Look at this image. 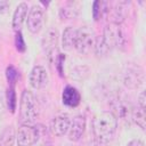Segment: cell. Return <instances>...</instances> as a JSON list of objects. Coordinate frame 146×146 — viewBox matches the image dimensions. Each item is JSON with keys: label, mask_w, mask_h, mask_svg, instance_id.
Segmentation results:
<instances>
[{"label": "cell", "mask_w": 146, "mask_h": 146, "mask_svg": "<svg viewBox=\"0 0 146 146\" xmlns=\"http://www.w3.org/2000/svg\"><path fill=\"white\" fill-rule=\"evenodd\" d=\"M7 105H8V108L11 113L15 112L16 110V105H17V102H16V94H15V89L14 87H9L8 90H7Z\"/></svg>", "instance_id": "cell-21"}, {"label": "cell", "mask_w": 146, "mask_h": 146, "mask_svg": "<svg viewBox=\"0 0 146 146\" xmlns=\"http://www.w3.org/2000/svg\"><path fill=\"white\" fill-rule=\"evenodd\" d=\"M127 146H145L144 145V141L141 140V139H132V140H130L128 144H127Z\"/></svg>", "instance_id": "cell-25"}, {"label": "cell", "mask_w": 146, "mask_h": 146, "mask_svg": "<svg viewBox=\"0 0 146 146\" xmlns=\"http://www.w3.org/2000/svg\"><path fill=\"white\" fill-rule=\"evenodd\" d=\"M123 82L125 87L130 89H136L141 86L144 82V73L141 67L138 65H127L123 73Z\"/></svg>", "instance_id": "cell-7"}, {"label": "cell", "mask_w": 146, "mask_h": 146, "mask_svg": "<svg viewBox=\"0 0 146 146\" xmlns=\"http://www.w3.org/2000/svg\"><path fill=\"white\" fill-rule=\"evenodd\" d=\"M106 47L111 50L115 48H122L125 43V38L121 24L116 23H108L104 27L103 35H100Z\"/></svg>", "instance_id": "cell-2"}, {"label": "cell", "mask_w": 146, "mask_h": 146, "mask_svg": "<svg viewBox=\"0 0 146 146\" xmlns=\"http://www.w3.org/2000/svg\"><path fill=\"white\" fill-rule=\"evenodd\" d=\"M62 102L67 107H76L81 102V95L76 88L67 86L62 92Z\"/></svg>", "instance_id": "cell-11"}, {"label": "cell", "mask_w": 146, "mask_h": 146, "mask_svg": "<svg viewBox=\"0 0 146 146\" xmlns=\"http://www.w3.org/2000/svg\"><path fill=\"white\" fill-rule=\"evenodd\" d=\"M6 75H7L8 82L10 83V87H14L15 82H16L17 79H18V72H17V70H16L14 66L10 65V66H8L7 70H6Z\"/></svg>", "instance_id": "cell-22"}, {"label": "cell", "mask_w": 146, "mask_h": 146, "mask_svg": "<svg viewBox=\"0 0 146 146\" xmlns=\"http://www.w3.org/2000/svg\"><path fill=\"white\" fill-rule=\"evenodd\" d=\"M108 11L107 2L105 1H95L92 5V17L95 21H99L104 14Z\"/></svg>", "instance_id": "cell-19"}, {"label": "cell", "mask_w": 146, "mask_h": 146, "mask_svg": "<svg viewBox=\"0 0 146 146\" xmlns=\"http://www.w3.org/2000/svg\"><path fill=\"white\" fill-rule=\"evenodd\" d=\"M39 130L31 123H23L17 131L16 141L18 146H32L39 140Z\"/></svg>", "instance_id": "cell-5"}, {"label": "cell", "mask_w": 146, "mask_h": 146, "mask_svg": "<svg viewBox=\"0 0 146 146\" xmlns=\"http://www.w3.org/2000/svg\"><path fill=\"white\" fill-rule=\"evenodd\" d=\"M75 35H76V29L75 27L68 26L64 30L63 35H62V47H63V49L71 50L74 47Z\"/></svg>", "instance_id": "cell-14"}, {"label": "cell", "mask_w": 146, "mask_h": 146, "mask_svg": "<svg viewBox=\"0 0 146 146\" xmlns=\"http://www.w3.org/2000/svg\"><path fill=\"white\" fill-rule=\"evenodd\" d=\"M29 81L32 88L34 89H42L48 82V74L43 66L36 65L34 66L29 75Z\"/></svg>", "instance_id": "cell-8"}, {"label": "cell", "mask_w": 146, "mask_h": 146, "mask_svg": "<svg viewBox=\"0 0 146 146\" xmlns=\"http://www.w3.org/2000/svg\"><path fill=\"white\" fill-rule=\"evenodd\" d=\"M16 140V132L13 125L6 127L0 133V146H14Z\"/></svg>", "instance_id": "cell-15"}, {"label": "cell", "mask_w": 146, "mask_h": 146, "mask_svg": "<svg viewBox=\"0 0 146 146\" xmlns=\"http://www.w3.org/2000/svg\"><path fill=\"white\" fill-rule=\"evenodd\" d=\"M127 5H128V2H125V1H121L115 5V7L112 10V22L111 23L121 24L124 21Z\"/></svg>", "instance_id": "cell-16"}, {"label": "cell", "mask_w": 146, "mask_h": 146, "mask_svg": "<svg viewBox=\"0 0 146 146\" xmlns=\"http://www.w3.org/2000/svg\"><path fill=\"white\" fill-rule=\"evenodd\" d=\"M75 2H68L66 3L64 7H62L59 9V15L63 19H71V18H74L76 17L78 13H79V9L75 8Z\"/></svg>", "instance_id": "cell-18"}, {"label": "cell", "mask_w": 146, "mask_h": 146, "mask_svg": "<svg viewBox=\"0 0 146 146\" xmlns=\"http://www.w3.org/2000/svg\"><path fill=\"white\" fill-rule=\"evenodd\" d=\"M94 133L96 139L102 143H108L113 139L117 129V117L112 113V111L102 112L94 120Z\"/></svg>", "instance_id": "cell-1"}, {"label": "cell", "mask_w": 146, "mask_h": 146, "mask_svg": "<svg viewBox=\"0 0 146 146\" xmlns=\"http://www.w3.org/2000/svg\"><path fill=\"white\" fill-rule=\"evenodd\" d=\"M86 130V119L83 115H76L73 117V120L70 123L67 136L71 141H78L82 137L83 132Z\"/></svg>", "instance_id": "cell-9"}, {"label": "cell", "mask_w": 146, "mask_h": 146, "mask_svg": "<svg viewBox=\"0 0 146 146\" xmlns=\"http://www.w3.org/2000/svg\"><path fill=\"white\" fill-rule=\"evenodd\" d=\"M58 40V32L55 29H49L47 33L43 36V47L46 48L49 57L52 55V52H58L56 44Z\"/></svg>", "instance_id": "cell-13"}, {"label": "cell", "mask_w": 146, "mask_h": 146, "mask_svg": "<svg viewBox=\"0 0 146 146\" xmlns=\"http://www.w3.org/2000/svg\"><path fill=\"white\" fill-rule=\"evenodd\" d=\"M38 111L34 95L30 90H24L19 102V116L23 123H32L36 119Z\"/></svg>", "instance_id": "cell-3"}, {"label": "cell", "mask_w": 146, "mask_h": 146, "mask_svg": "<svg viewBox=\"0 0 146 146\" xmlns=\"http://www.w3.org/2000/svg\"><path fill=\"white\" fill-rule=\"evenodd\" d=\"M130 119L141 130H145V127H146V112H145V108H141L139 106L137 108H132Z\"/></svg>", "instance_id": "cell-17"}, {"label": "cell", "mask_w": 146, "mask_h": 146, "mask_svg": "<svg viewBox=\"0 0 146 146\" xmlns=\"http://www.w3.org/2000/svg\"><path fill=\"white\" fill-rule=\"evenodd\" d=\"M43 23H44V11L40 6L34 5L29 10L26 18V25L29 31L33 34L40 32V30L43 26Z\"/></svg>", "instance_id": "cell-6"}, {"label": "cell", "mask_w": 146, "mask_h": 146, "mask_svg": "<svg viewBox=\"0 0 146 146\" xmlns=\"http://www.w3.org/2000/svg\"><path fill=\"white\" fill-rule=\"evenodd\" d=\"M29 10L30 9H29V6L26 2H21L16 7L14 15H13V21H11V26L16 32L21 31V27H22L23 23L25 22L26 16L29 14Z\"/></svg>", "instance_id": "cell-12"}, {"label": "cell", "mask_w": 146, "mask_h": 146, "mask_svg": "<svg viewBox=\"0 0 146 146\" xmlns=\"http://www.w3.org/2000/svg\"><path fill=\"white\" fill-rule=\"evenodd\" d=\"M10 3L8 1H0V13H6L9 9Z\"/></svg>", "instance_id": "cell-26"}, {"label": "cell", "mask_w": 146, "mask_h": 146, "mask_svg": "<svg viewBox=\"0 0 146 146\" xmlns=\"http://www.w3.org/2000/svg\"><path fill=\"white\" fill-rule=\"evenodd\" d=\"M94 50H95V54H96L98 57L106 56V55L110 52V49H108V48L106 47V44L104 43L102 36L96 38V40H95V44H94Z\"/></svg>", "instance_id": "cell-20"}, {"label": "cell", "mask_w": 146, "mask_h": 146, "mask_svg": "<svg viewBox=\"0 0 146 146\" xmlns=\"http://www.w3.org/2000/svg\"><path fill=\"white\" fill-rule=\"evenodd\" d=\"M146 98H145V91H141L138 96V106L141 108H145V104H146Z\"/></svg>", "instance_id": "cell-24"}, {"label": "cell", "mask_w": 146, "mask_h": 146, "mask_svg": "<svg viewBox=\"0 0 146 146\" xmlns=\"http://www.w3.org/2000/svg\"><path fill=\"white\" fill-rule=\"evenodd\" d=\"M15 46H16V49L18 51H25L26 49V46H25V41L23 39V35L21 33V31L16 32V38H15Z\"/></svg>", "instance_id": "cell-23"}, {"label": "cell", "mask_w": 146, "mask_h": 146, "mask_svg": "<svg viewBox=\"0 0 146 146\" xmlns=\"http://www.w3.org/2000/svg\"><path fill=\"white\" fill-rule=\"evenodd\" d=\"M95 40L96 38L92 29H90L89 26H82L76 30L74 48L79 54L87 55L94 48Z\"/></svg>", "instance_id": "cell-4"}, {"label": "cell", "mask_w": 146, "mask_h": 146, "mask_svg": "<svg viewBox=\"0 0 146 146\" xmlns=\"http://www.w3.org/2000/svg\"><path fill=\"white\" fill-rule=\"evenodd\" d=\"M70 123H71V120L67 114H64V113L58 114L50 122V131L52 135L57 137H62L67 133Z\"/></svg>", "instance_id": "cell-10"}]
</instances>
